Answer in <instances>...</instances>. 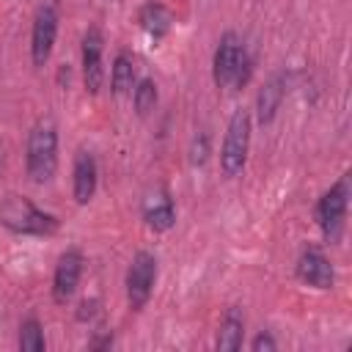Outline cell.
<instances>
[{
  "label": "cell",
  "mask_w": 352,
  "mask_h": 352,
  "mask_svg": "<svg viewBox=\"0 0 352 352\" xmlns=\"http://www.w3.org/2000/svg\"><path fill=\"white\" fill-rule=\"evenodd\" d=\"M25 165L28 176L36 184H47L55 170H58V129L50 118L38 121L30 135H28V148H25Z\"/></svg>",
  "instance_id": "obj_1"
},
{
  "label": "cell",
  "mask_w": 352,
  "mask_h": 352,
  "mask_svg": "<svg viewBox=\"0 0 352 352\" xmlns=\"http://www.w3.org/2000/svg\"><path fill=\"white\" fill-rule=\"evenodd\" d=\"M0 226H6L14 234L50 236L58 231V217L50 212H41L33 201L22 195H6L0 204Z\"/></svg>",
  "instance_id": "obj_2"
},
{
  "label": "cell",
  "mask_w": 352,
  "mask_h": 352,
  "mask_svg": "<svg viewBox=\"0 0 352 352\" xmlns=\"http://www.w3.org/2000/svg\"><path fill=\"white\" fill-rule=\"evenodd\" d=\"M250 77V58L236 33H223L212 58V80L217 88H239Z\"/></svg>",
  "instance_id": "obj_3"
},
{
  "label": "cell",
  "mask_w": 352,
  "mask_h": 352,
  "mask_svg": "<svg viewBox=\"0 0 352 352\" xmlns=\"http://www.w3.org/2000/svg\"><path fill=\"white\" fill-rule=\"evenodd\" d=\"M250 126H253L250 110L239 107L228 121L223 148H220V170L226 176H239L245 170L248 151H250Z\"/></svg>",
  "instance_id": "obj_4"
},
{
  "label": "cell",
  "mask_w": 352,
  "mask_h": 352,
  "mask_svg": "<svg viewBox=\"0 0 352 352\" xmlns=\"http://www.w3.org/2000/svg\"><path fill=\"white\" fill-rule=\"evenodd\" d=\"M346 209H349V182H346V176H341L316 201V223H319V228H322L327 242H338V236L344 231Z\"/></svg>",
  "instance_id": "obj_5"
},
{
  "label": "cell",
  "mask_w": 352,
  "mask_h": 352,
  "mask_svg": "<svg viewBox=\"0 0 352 352\" xmlns=\"http://www.w3.org/2000/svg\"><path fill=\"white\" fill-rule=\"evenodd\" d=\"M157 283V258L148 250H138L126 270V302L132 311H140Z\"/></svg>",
  "instance_id": "obj_6"
},
{
  "label": "cell",
  "mask_w": 352,
  "mask_h": 352,
  "mask_svg": "<svg viewBox=\"0 0 352 352\" xmlns=\"http://www.w3.org/2000/svg\"><path fill=\"white\" fill-rule=\"evenodd\" d=\"M58 36V11L55 6H41L33 16V30H30V60L36 69H41L55 47Z\"/></svg>",
  "instance_id": "obj_7"
},
{
  "label": "cell",
  "mask_w": 352,
  "mask_h": 352,
  "mask_svg": "<svg viewBox=\"0 0 352 352\" xmlns=\"http://www.w3.org/2000/svg\"><path fill=\"white\" fill-rule=\"evenodd\" d=\"M80 275H82V253L77 248H69L66 253H60L52 275V300L58 305H66L74 297L80 286Z\"/></svg>",
  "instance_id": "obj_8"
},
{
  "label": "cell",
  "mask_w": 352,
  "mask_h": 352,
  "mask_svg": "<svg viewBox=\"0 0 352 352\" xmlns=\"http://www.w3.org/2000/svg\"><path fill=\"white\" fill-rule=\"evenodd\" d=\"M102 30L99 28H88L82 36V80H85V91L88 94H99L102 82H104V69H102Z\"/></svg>",
  "instance_id": "obj_9"
},
{
  "label": "cell",
  "mask_w": 352,
  "mask_h": 352,
  "mask_svg": "<svg viewBox=\"0 0 352 352\" xmlns=\"http://www.w3.org/2000/svg\"><path fill=\"white\" fill-rule=\"evenodd\" d=\"M297 278L314 289H330L336 283V272L330 258L319 248H305L297 258Z\"/></svg>",
  "instance_id": "obj_10"
},
{
  "label": "cell",
  "mask_w": 352,
  "mask_h": 352,
  "mask_svg": "<svg viewBox=\"0 0 352 352\" xmlns=\"http://www.w3.org/2000/svg\"><path fill=\"white\" fill-rule=\"evenodd\" d=\"M96 184H99V168L91 151H77L74 157V170H72V192L74 201L80 206H85L94 195H96Z\"/></svg>",
  "instance_id": "obj_11"
},
{
  "label": "cell",
  "mask_w": 352,
  "mask_h": 352,
  "mask_svg": "<svg viewBox=\"0 0 352 352\" xmlns=\"http://www.w3.org/2000/svg\"><path fill=\"white\" fill-rule=\"evenodd\" d=\"M283 96H286V77H283V74H272V77L264 82V88L258 91V96H256V121H258L261 126L275 118V113H278Z\"/></svg>",
  "instance_id": "obj_12"
},
{
  "label": "cell",
  "mask_w": 352,
  "mask_h": 352,
  "mask_svg": "<svg viewBox=\"0 0 352 352\" xmlns=\"http://www.w3.org/2000/svg\"><path fill=\"white\" fill-rule=\"evenodd\" d=\"M143 220H146V226L151 231H168V228H173V223H176V206H173V201H170V195L165 190L157 192V195H151L146 201Z\"/></svg>",
  "instance_id": "obj_13"
},
{
  "label": "cell",
  "mask_w": 352,
  "mask_h": 352,
  "mask_svg": "<svg viewBox=\"0 0 352 352\" xmlns=\"http://www.w3.org/2000/svg\"><path fill=\"white\" fill-rule=\"evenodd\" d=\"M138 22H140V28L157 41V38H162V36L170 30V25H173V14H170L160 0H148V3L140 8Z\"/></svg>",
  "instance_id": "obj_14"
},
{
  "label": "cell",
  "mask_w": 352,
  "mask_h": 352,
  "mask_svg": "<svg viewBox=\"0 0 352 352\" xmlns=\"http://www.w3.org/2000/svg\"><path fill=\"white\" fill-rule=\"evenodd\" d=\"M138 82V69H135V58L129 52H118L116 60H113V72H110V88L116 96H124V94H132Z\"/></svg>",
  "instance_id": "obj_15"
},
{
  "label": "cell",
  "mask_w": 352,
  "mask_h": 352,
  "mask_svg": "<svg viewBox=\"0 0 352 352\" xmlns=\"http://www.w3.org/2000/svg\"><path fill=\"white\" fill-rule=\"evenodd\" d=\"M242 336H245V319H242V311L239 308H228L223 322H220V333H217V349H239L242 346Z\"/></svg>",
  "instance_id": "obj_16"
},
{
  "label": "cell",
  "mask_w": 352,
  "mask_h": 352,
  "mask_svg": "<svg viewBox=\"0 0 352 352\" xmlns=\"http://www.w3.org/2000/svg\"><path fill=\"white\" fill-rule=\"evenodd\" d=\"M157 99H160V94H157V82L151 77H143L140 82H135V88H132V104H135V113L138 116H148L157 107Z\"/></svg>",
  "instance_id": "obj_17"
},
{
  "label": "cell",
  "mask_w": 352,
  "mask_h": 352,
  "mask_svg": "<svg viewBox=\"0 0 352 352\" xmlns=\"http://www.w3.org/2000/svg\"><path fill=\"white\" fill-rule=\"evenodd\" d=\"M47 341H44V330L38 324V319H25L22 327H19V349L25 352H44Z\"/></svg>",
  "instance_id": "obj_18"
},
{
  "label": "cell",
  "mask_w": 352,
  "mask_h": 352,
  "mask_svg": "<svg viewBox=\"0 0 352 352\" xmlns=\"http://www.w3.org/2000/svg\"><path fill=\"white\" fill-rule=\"evenodd\" d=\"M206 160H209V135L198 132V135L192 138V143H190V162H192L195 168H201Z\"/></svg>",
  "instance_id": "obj_19"
},
{
  "label": "cell",
  "mask_w": 352,
  "mask_h": 352,
  "mask_svg": "<svg viewBox=\"0 0 352 352\" xmlns=\"http://www.w3.org/2000/svg\"><path fill=\"white\" fill-rule=\"evenodd\" d=\"M250 349H253V352H272V349H278V341L264 330V333H258V336L250 341Z\"/></svg>",
  "instance_id": "obj_20"
},
{
  "label": "cell",
  "mask_w": 352,
  "mask_h": 352,
  "mask_svg": "<svg viewBox=\"0 0 352 352\" xmlns=\"http://www.w3.org/2000/svg\"><path fill=\"white\" fill-rule=\"evenodd\" d=\"M96 308H99V302H96V300H85V302L80 305V311H77V319H80V322L94 319V316H96Z\"/></svg>",
  "instance_id": "obj_21"
},
{
  "label": "cell",
  "mask_w": 352,
  "mask_h": 352,
  "mask_svg": "<svg viewBox=\"0 0 352 352\" xmlns=\"http://www.w3.org/2000/svg\"><path fill=\"white\" fill-rule=\"evenodd\" d=\"M88 346H91V349H107V346H113V333H102V336H96Z\"/></svg>",
  "instance_id": "obj_22"
}]
</instances>
